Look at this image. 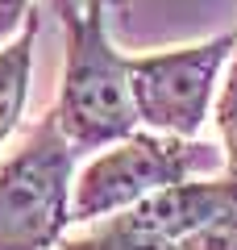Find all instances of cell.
<instances>
[{
    "label": "cell",
    "mask_w": 237,
    "mask_h": 250,
    "mask_svg": "<svg viewBox=\"0 0 237 250\" xmlns=\"http://www.w3.org/2000/svg\"><path fill=\"white\" fill-rule=\"evenodd\" d=\"M62 88H59V129L75 154L108 150L138 134V108L129 92L125 59L113 50L104 34V4L100 0H62Z\"/></svg>",
    "instance_id": "1"
},
{
    "label": "cell",
    "mask_w": 237,
    "mask_h": 250,
    "mask_svg": "<svg viewBox=\"0 0 237 250\" xmlns=\"http://www.w3.org/2000/svg\"><path fill=\"white\" fill-rule=\"evenodd\" d=\"M212 171H225L220 146L138 129L79 171V179L71 184V221L92 225L183 179H212Z\"/></svg>",
    "instance_id": "2"
},
{
    "label": "cell",
    "mask_w": 237,
    "mask_h": 250,
    "mask_svg": "<svg viewBox=\"0 0 237 250\" xmlns=\"http://www.w3.org/2000/svg\"><path fill=\"white\" fill-rule=\"evenodd\" d=\"M75 150L54 108L0 163V250H54L71 221Z\"/></svg>",
    "instance_id": "3"
},
{
    "label": "cell",
    "mask_w": 237,
    "mask_h": 250,
    "mask_svg": "<svg viewBox=\"0 0 237 250\" xmlns=\"http://www.w3.org/2000/svg\"><path fill=\"white\" fill-rule=\"evenodd\" d=\"M233 42L237 34H220L200 46L125 59L138 121L150 134L196 138L217 104V80H220V67H229Z\"/></svg>",
    "instance_id": "4"
},
{
    "label": "cell",
    "mask_w": 237,
    "mask_h": 250,
    "mask_svg": "<svg viewBox=\"0 0 237 250\" xmlns=\"http://www.w3.org/2000/svg\"><path fill=\"white\" fill-rule=\"evenodd\" d=\"M34 42H38V13L29 9L21 38L0 46V142L17 129L29 100V71H34Z\"/></svg>",
    "instance_id": "5"
},
{
    "label": "cell",
    "mask_w": 237,
    "mask_h": 250,
    "mask_svg": "<svg viewBox=\"0 0 237 250\" xmlns=\"http://www.w3.org/2000/svg\"><path fill=\"white\" fill-rule=\"evenodd\" d=\"M59 250H179V246L171 238H162L138 208H125V213L92 221L83 233L62 238Z\"/></svg>",
    "instance_id": "6"
},
{
    "label": "cell",
    "mask_w": 237,
    "mask_h": 250,
    "mask_svg": "<svg viewBox=\"0 0 237 250\" xmlns=\"http://www.w3.org/2000/svg\"><path fill=\"white\" fill-rule=\"evenodd\" d=\"M233 34H237V29H233ZM212 117H217V129H220L225 175L237 179V42H233V54H229L225 83H220V96H217V104H212Z\"/></svg>",
    "instance_id": "7"
},
{
    "label": "cell",
    "mask_w": 237,
    "mask_h": 250,
    "mask_svg": "<svg viewBox=\"0 0 237 250\" xmlns=\"http://www.w3.org/2000/svg\"><path fill=\"white\" fill-rule=\"evenodd\" d=\"M179 250H237V200L208 217L200 229H192L179 242Z\"/></svg>",
    "instance_id": "8"
},
{
    "label": "cell",
    "mask_w": 237,
    "mask_h": 250,
    "mask_svg": "<svg viewBox=\"0 0 237 250\" xmlns=\"http://www.w3.org/2000/svg\"><path fill=\"white\" fill-rule=\"evenodd\" d=\"M29 17V0H0V42L21 29V21Z\"/></svg>",
    "instance_id": "9"
},
{
    "label": "cell",
    "mask_w": 237,
    "mask_h": 250,
    "mask_svg": "<svg viewBox=\"0 0 237 250\" xmlns=\"http://www.w3.org/2000/svg\"><path fill=\"white\" fill-rule=\"evenodd\" d=\"M100 4H104V9H121V13L129 9V0H100Z\"/></svg>",
    "instance_id": "10"
}]
</instances>
